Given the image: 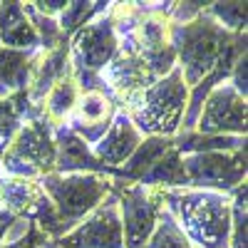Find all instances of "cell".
<instances>
[{
    "instance_id": "obj_1",
    "label": "cell",
    "mask_w": 248,
    "mask_h": 248,
    "mask_svg": "<svg viewBox=\"0 0 248 248\" xmlns=\"http://www.w3.org/2000/svg\"><path fill=\"white\" fill-rule=\"evenodd\" d=\"M167 209L191 248H229L231 196L203 189H167Z\"/></svg>"
},
{
    "instance_id": "obj_2",
    "label": "cell",
    "mask_w": 248,
    "mask_h": 248,
    "mask_svg": "<svg viewBox=\"0 0 248 248\" xmlns=\"http://www.w3.org/2000/svg\"><path fill=\"white\" fill-rule=\"evenodd\" d=\"M243 35V32H241ZM238 35L226 32L218 23L206 15V8L191 23H169V40L176 52V67L189 87H196L209 77L216 65L236 43Z\"/></svg>"
},
{
    "instance_id": "obj_3",
    "label": "cell",
    "mask_w": 248,
    "mask_h": 248,
    "mask_svg": "<svg viewBox=\"0 0 248 248\" xmlns=\"http://www.w3.org/2000/svg\"><path fill=\"white\" fill-rule=\"evenodd\" d=\"M189 102V85L181 70L174 67L169 75L159 77L124 109L141 137H176L181 117Z\"/></svg>"
},
{
    "instance_id": "obj_4",
    "label": "cell",
    "mask_w": 248,
    "mask_h": 248,
    "mask_svg": "<svg viewBox=\"0 0 248 248\" xmlns=\"http://www.w3.org/2000/svg\"><path fill=\"white\" fill-rule=\"evenodd\" d=\"M45 196L60 218L62 231H70L90 211L105 201L112 191V176L107 174H57L50 171L40 176Z\"/></svg>"
},
{
    "instance_id": "obj_5",
    "label": "cell",
    "mask_w": 248,
    "mask_h": 248,
    "mask_svg": "<svg viewBox=\"0 0 248 248\" xmlns=\"http://www.w3.org/2000/svg\"><path fill=\"white\" fill-rule=\"evenodd\" d=\"M55 171L52 127L45 119H28L0 152V179H40Z\"/></svg>"
},
{
    "instance_id": "obj_6",
    "label": "cell",
    "mask_w": 248,
    "mask_h": 248,
    "mask_svg": "<svg viewBox=\"0 0 248 248\" xmlns=\"http://www.w3.org/2000/svg\"><path fill=\"white\" fill-rule=\"evenodd\" d=\"M112 194L117 196V203H119L124 248H144L164 209L167 189L144 186L137 181H124V179L112 176Z\"/></svg>"
},
{
    "instance_id": "obj_7",
    "label": "cell",
    "mask_w": 248,
    "mask_h": 248,
    "mask_svg": "<svg viewBox=\"0 0 248 248\" xmlns=\"http://www.w3.org/2000/svg\"><path fill=\"white\" fill-rule=\"evenodd\" d=\"M169 8L171 3H159V5H141V15L129 35L119 40L129 43L152 67V72L159 77L169 75L176 67V52L169 40Z\"/></svg>"
},
{
    "instance_id": "obj_8",
    "label": "cell",
    "mask_w": 248,
    "mask_h": 248,
    "mask_svg": "<svg viewBox=\"0 0 248 248\" xmlns=\"http://www.w3.org/2000/svg\"><path fill=\"white\" fill-rule=\"evenodd\" d=\"M186 189L231 194L246 184V147L238 152H203L181 156Z\"/></svg>"
},
{
    "instance_id": "obj_9",
    "label": "cell",
    "mask_w": 248,
    "mask_h": 248,
    "mask_svg": "<svg viewBox=\"0 0 248 248\" xmlns=\"http://www.w3.org/2000/svg\"><path fill=\"white\" fill-rule=\"evenodd\" d=\"M248 105L229 82L218 85L206 94L194 132L206 137H246Z\"/></svg>"
},
{
    "instance_id": "obj_10",
    "label": "cell",
    "mask_w": 248,
    "mask_h": 248,
    "mask_svg": "<svg viewBox=\"0 0 248 248\" xmlns=\"http://www.w3.org/2000/svg\"><path fill=\"white\" fill-rule=\"evenodd\" d=\"M102 82H105L107 92L112 94V99L117 102L119 109H127L132 102L156 82V75L152 72V67L129 43L119 40V50L112 57V62L99 72Z\"/></svg>"
},
{
    "instance_id": "obj_11",
    "label": "cell",
    "mask_w": 248,
    "mask_h": 248,
    "mask_svg": "<svg viewBox=\"0 0 248 248\" xmlns=\"http://www.w3.org/2000/svg\"><path fill=\"white\" fill-rule=\"evenodd\" d=\"M52 243L57 248H124L117 196L109 191V196L94 211H90L75 229Z\"/></svg>"
},
{
    "instance_id": "obj_12",
    "label": "cell",
    "mask_w": 248,
    "mask_h": 248,
    "mask_svg": "<svg viewBox=\"0 0 248 248\" xmlns=\"http://www.w3.org/2000/svg\"><path fill=\"white\" fill-rule=\"evenodd\" d=\"M117 50H119V37L114 32L112 20L107 17V10L92 17L85 28H79L70 37L72 67L87 70V72H102L112 62Z\"/></svg>"
},
{
    "instance_id": "obj_13",
    "label": "cell",
    "mask_w": 248,
    "mask_h": 248,
    "mask_svg": "<svg viewBox=\"0 0 248 248\" xmlns=\"http://www.w3.org/2000/svg\"><path fill=\"white\" fill-rule=\"evenodd\" d=\"M119 112L117 102L107 92H82L72 114L67 117V127L92 149L94 144L105 137L114 114Z\"/></svg>"
},
{
    "instance_id": "obj_14",
    "label": "cell",
    "mask_w": 248,
    "mask_h": 248,
    "mask_svg": "<svg viewBox=\"0 0 248 248\" xmlns=\"http://www.w3.org/2000/svg\"><path fill=\"white\" fill-rule=\"evenodd\" d=\"M52 141H55V171L57 174H107L112 176V171L92 154V149L67 124L52 129Z\"/></svg>"
},
{
    "instance_id": "obj_15",
    "label": "cell",
    "mask_w": 248,
    "mask_h": 248,
    "mask_svg": "<svg viewBox=\"0 0 248 248\" xmlns=\"http://www.w3.org/2000/svg\"><path fill=\"white\" fill-rule=\"evenodd\" d=\"M72 72V62H70V40L62 43L60 47L45 52V50H35L32 57V72H30V85H28V99L30 105L40 107L47 92L55 87V82L62 77H67Z\"/></svg>"
},
{
    "instance_id": "obj_16",
    "label": "cell",
    "mask_w": 248,
    "mask_h": 248,
    "mask_svg": "<svg viewBox=\"0 0 248 248\" xmlns=\"http://www.w3.org/2000/svg\"><path fill=\"white\" fill-rule=\"evenodd\" d=\"M141 139L144 137L139 134V129L132 124L129 114L124 112V109H119L114 114L112 124H109V129L105 132V137H102L92 147V154L102 164H105L109 171H114V169H119L122 164L134 154V149L139 147Z\"/></svg>"
},
{
    "instance_id": "obj_17",
    "label": "cell",
    "mask_w": 248,
    "mask_h": 248,
    "mask_svg": "<svg viewBox=\"0 0 248 248\" xmlns=\"http://www.w3.org/2000/svg\"><path fill=\"white\" fill-rule=\"evenodd\" d=\"M0 47L37 50V35L23 3H0Z\"/></svg>"
},
{
    "instance_id": "obj_18",
    "label": "cell",
    "mask_w": 248,
    "mask_h": 248,
    "mask_svg": "<svg viewBox=\"0 0 248 248\" xmlns=\"http://www.w3.org/2000/svg\"><path fill=\"white\" fill-rule=\"evenodd\" d=\"M43 196L40 179H0V201L10 218H30Z\"/></svg>"
},
{
    "instance_id": "obj_19",
    "label": "cell",
    "mask_w": 248,
    "mask_h": 248,
    "mask_svg": "<svg viewBox=\"0 0 248 248\" xmlns=\"http://www.w3.org/2000/svg\"><path fill=\"white\" fill-rule=\"evenodd\" d=\"M171 149H174V137H144L139 141V147L134 149V154L124 161L119 169H114L112 176L124 179V181H139L161 156H167Z\"/></svg>"
},
{
    "instance_id": "obj_20",
    "label": "cell",
    "mask_w": 248,
    "mask_h": 248,
    "mask_svg": "<svg viewBox=\"0 0 248 248\" xmlns=\"http://www.w3.org/2000/svg\"><path fill=\"white\" fill-rule=\"evenodd\" d=\"M32 57H35V50L0 47V97L3 99L28 90L30 72H32Z\"/></svg>"
},
{
    "instance_id": "obj_21",
    "label": "cell",
    "mask_w": 248,
    "mask_h": 248,
    "mask_svg": "<svg viewBox=\"0 0 248 248\" xmlns=\"http://www.w3.org/2000/svg\"><path fill=\"white\" fill-rule=\"evenodd\" d=\"M28 119H43V109L30 105L28 92H17L8 99L0 97V152L13 141L17 129Z\"/></svg>"
},
{
    "instance_id": "obj_22",
    "label": "cell",
    "mask_w": 248,
    "mask_h": 248,
    "mask_svg": "<svg viewBox=\"0 0 248 248\" xmlns=\"http://www.w3.org/2000/svg\"><path fill=\"white\" fill-rule=\"evenodd\" d=\"M77 99H79V87H77V82L72 79V72H70L67 77H62L60 82H55V87L43 99V105H40V109H43V119L50 124L52 129L62 127V124L67 122V117L72 114Z\"/></svg>"
},
{
    "instance_id": "obj_23",
    "label": "cell",
    "mask_w": 248,
    "mask_h": 248,
    "mask_svg": "<svg viewBox=\"0 0 248 248\" xmlns=\"http://www.w3.org/2000/svg\"><path fill=\"white\" fill-rule=\"evenodd\" d=\"M137 184H144V186H161V189H186V176H184V167H181V154H179L176 149H171L167 156H161Z\"/></svg>"
},
{
    "instance_id": "obj_24",
    "label": "cell",
    "mask_w": 248,
    "mask_h": 248,
    "mask_svg": "<svg viewBox=\"0 0 248 248\" xmlns=\"http://www.w3.org/2000/svg\"><path fill=\"white\" fill-rule=\"evenodd\" d=\"M107 10V3H85V0H75L67 3L65 10L57 15V25L65 32V37H72L79 28H85L92 17H97L99 13Z\"/></svg>"
},
{
    "instance_id": "obj_25",
    "label": "cell",
    "mask_w": 248,
    "mask_h": 248,
    "mask_svg": "<svg viewBox=\"0 0 248 248\" xmlns=\"http://www.w3.org/2000/svg\"><path fill=\"white\" fill-rule=\"evenodd\" d=\"M144 248H191V243L184 236V231L179 229L174 216L167 209H161V214L156 218V226H154L149 241L144 243Z\"/></svg>"
},
{
    "instance_id": "obj_26",
    "label": "cell",
    "mask_w": 248,
    "mask_h": 248,
    "mask_svg": "<svg viewBox=\"0 0 248 248\" xmlns=\"http://www.w3.org/2000/svg\"><path fill=\"white\" fill-rule=\"evenodd\" d=\"M231 196V236L229 248H248V203H246V184H241Z\"/></svg>"
},
{
    "instance_id": "obj_27",
    "label": "cell",
    "mask_w": 248,
    "mask_h": 248,
    "mask_svg": "<svg viewBox=\"0 0 248 248\" xmlns=\"http://www.w3.org/2000/svg\"><path fill=\"white\" fill-rule=\"evenodd\" d=\"M23 5H25V13H28L30 23H32V28H35V35H37L40 50L50 52V50L60 47L62 43H67V40H70V37H65V32L60 30V25H57V20H55V17H45V15H40V13L32 8V3H23Z\"/></svg>"
},
{
    "instance_id": "obj_28",
    "label": "cell",
    "mask_w": 248,
    "mask_h": 248,
    "mask_svg": "<svg viewBox=\"0 0 248 248\" xmlns=\"http://www.w3.org/2000/svg\"><path fill=\"white\" fill-rule=\"evenodd\" d=\"M206 15L231 35L246 32V3H209Z\"/></svg>"
},
{
    "instance_id": "obj_29",
    "label": "cell",
    "mask_w": 248,
    "mask_h": 248,
    "mask_svg": "<svg viewBox=\"0 0 248 248\" xmlns=\"http://www.w3.org/2000/svg\"><path fill=\"white\" fill-rule=\"evenodd\" d=\"M229 85L241 94V97H248V55L243 52L236 62H233V67L229 72Z\"/></svg>"
},
{
    "instance_id": "obj_30",
    "label": "cell",
    "mask_w": 248,
    "mask_h": 248,
    "mask_svg": "<svg viewBox=\"0 0 248 248\" xmlns=\"http://www.w3.org/2000/svg\"><path fill=\"white\" fill-rule=\"evenodd\" d=\"M206 3H171L169 8V23H191L194 17L203 13Z\"/></svg>"
},
{
    "instance_id": "obj_31",
    "label": "cell",
    "mask_w": 248,
    "mask_h": 248,
    "mask_svg": "<svg viewBox=\"0 0 248 248\" xmlns=\"http://www.w3.org/2000/svg\"><path fill=\"white\" fill-rule=\"evenodd\" d=\"M65 0H40V3H32V8L40 13V15H45V17H55L57 20V15L65 10Z\"/></svg>"
},
{
    "instance_id": "obj_32",
    "label": "cell",
    "mask_w": 248,
    "mask_h": 248,
    "mask_svg": "<svg viewBox=\"0 0 248 248\" xmlns=\"http://www.w3.org/2000/svg\"><path fill=\"white\" fill-rule=\"evenodd\" d=\"M3 248H32V231L25 238H17V241H8L3 243Z\"/></svg>"
},
{
    "instance_id": "obj_33",
    "label": "cell",
    "mask_w": 248,
    "mask_h": 248,
    "mask_svg": "<svg viewBox=\"0 0 248 248\" xmlns=\"http://www.w3.org/2000/svg\"><path fill=\"white\" fill-rule=\"evenodd\" d=\"M13 218L5 214V209H3V201H0V223H10Z\"/></svg>"
},
{
    "instance_id": "obj_34",
    "label": "cell",
    "mask_w": 248,
    "mask_h": 248,
    "mask_svg": "<svg viewBox=\"0 0 248 248\" xmlns=\"http://www.w3.org/2000/svg\"><path fill=\"white\" fill-rule=\"evenodd\" d=\"M5 229H8V223H0V248H3V238H5Z\"/></svg>"
}]
</instances>
